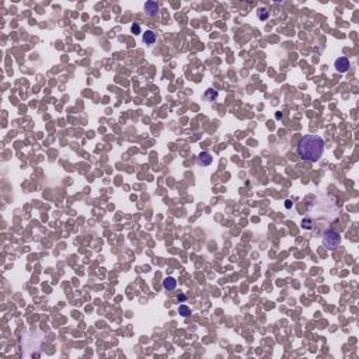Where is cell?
<instances>
[{"label": "cell", "mask_w": 359, "mask_h": 359, "mask_svg": "<svg viewBox=\"0 0 359 359\" xmlns=\"http://www.w3.org/2000/svg\"><path fill=\"white\" fill-rule=\"evenodd\" d=\"M324 140L319 135H306L299 140L296 152L303 160L317 161L324 153Z\"/></svg>", "instance_id": "obj_1"}, {"label": "cell", "mask_w": 359, "mask_h": 359, "mask_svg": "<svg viewBox=\"0 0 359 359\" xmlns=\"http://www.w3.org/2000/svg\"><path fill=\"white\" fill-rule=\"evenodd\" d=\"M341 244V236L335 230H327L324 233V246L328 250H335Z\"/></svg>", "instance_id": "obj_2"}, {"label": "cell", "mask_w": 359, "mask_h": 359, "mask_svg": "<svg viewBox=\"0 0 359 359\" xmlns=\"http://www.w3.org/2000/svg\"><path fill=\"white\" fill-rule=\"evenodd\" d=\"M349 66H351L349 59L345 58V56H341V58H338L337 61H335V69H337V72H340V73L348 72Z\"/></svg>", "instance_id": "obj_3"}, {"label": "cell", "mask_w": 359, "mask_h": 359, "mask_svg": "<svg viewBox=\"0 0 359 359\" xmlns=\"http://www.w3.org/2000/svg\"><path fill=\"white\" fill-rule=\"evenodd\" d=\"M196 161H198L199 166L206 167V166H209L212 163V156H210L209 152H201L198 154V157H196Z\"/></svg>", "instance_id": "obj_4"}, {"label": "cell", "mask_w": 359, "mask_h": 359, "mask_svg": "<svg viewBox=\"0 0 359 359\" xmlns=\"http://www.w3.org/2000/svg\"><path fill=\"white\" fill-rule=\"evenodd\" d=\"M145 11H146V14L149 15V17H154L158 13V4L156 3V2H146V4H145Z\"/></svg>", "instance_id": "obj_5"}, {"label": "cell", "mask_w": 359, "mask_h": 359, "mask_svg": "<svg viewBox=\"0 0 359 359\" xmlns=\"http://www.w3.org/2000/svg\"><path fill=\"white\" fill-rule=\"evenodd\" d=\"M143 42L147 44V45H152L156 42V34L153 31L147 30L146 32H143Z\"/></svg>", "instance_id": "obj_6"}, {"label": "cell", "mask_w": 359, "mask_h": 359, "mask_svg": "<svg viewBox=\"0 0 359 359\" xmlns=\"http://www.w3.org/2000/svg\"><path fill=\"white\" fill-rule=\"evenodd\" d=\"M175 286H177V281L171 277L166 278V279L163 281V288H164L166 290H173V289H175Z\"/></svg>", "instance_id": "obj_7"}, {"label": "cell", "mask_w": 359, "mask_h": 359, "mask_svg": "<svg viewBox=\"0 0 359 359\" xmlns=\"http://www.w3.org/2000/svg\"><path fill=\"white\" fill-rule=\"evenodd\" d=\"M178 313L181 314L183 317H188L189 314H191V310H189L188 306H185V304H181L178 307Z\"/></svg>", "instance_id": "obj_8"}, {"label": "cell", "mask_w": 359, "mask_h": 359, "mask_svg": "<svg viewBox=\"0 0 359 359\" xmlns=\"http://www.w3.org/2000/svg\"><path fill=\"white\" fill-rule=\"evenodd\" d=\"M205 98H206L208 101H213L215 98H218V91H213V90H208V91L205 93Z\"/></svg>", "instance_id": "obj_9"}, {"label": "cell", "mask_w": 359, "mask_h": 359, "mask_svg": "<svg viewBox=\"0 0 359 359\" xmlns=\"http://www.w3.org/2000/svg\"><path fill=\"white\" fill-rule=\"evenodd\" d=\"M268 15H269V11H267V9H260L258 10V17H260V20L265 21V20L268 19Z\"/></svg>", "instance_id": "obj_10"}, {"label": "cell", "mask_w": 359, "mask_h": 359, "mask_svg": "<svg viewBox=\"0 0 359 359\" xmlns=\"http://www.w3.org/2000/svg\"><path fill=\"white\" fill-rule=\"evenodd\" d=\"M302 226H303V229H311L313 227V220L306 218V219H303V222H302Z\"/></svg>", "instance_id": "obj_11"}, {"label": "cell", "mask_w": 359, "mask_h": 359, "mask_svg": "<svg viewBox=\"0 0 359 359\" xmlns=\"http://www.w3.org/2000/svg\"><path fill=\"white\" fill-rule=\"evenodd\" d=\"M131 30H132V32H133V34H139V32H140V27H139L137 24H133V25H132Z\"/></svg>", "instance_id": "obj_12"}, {"label": "cell", "mask_w": 359, "mask_h": 359, "mask_svg": "<svg viewBox=\"0 0 359 359\" xmlns=\"http://www.w3.org/2000/svg\"><path fill=\"white\" fill-rule=\"evenodd\" d=\"M185 299H187V296L184 295V293H180V295L177 296V300L178 302H185Z\"/></svg>", "instance_id": "obj_13"}, {"label": "cell", "mask_w": 359, "mask_h": 359, "mask_svg": "<svg viewBox=\"0 0 359 359\" xmlns=\"http://www.w3.org/2000/svg\"><path fill=\"white\" fill-rule=\"evenodd\" d=\"M285 206H286V208H288V209H290V208H292V202H290V201H286Z\"/></svg>", "instance_id": "obj_14"}, {"label": "cell", "mask_w": 359, "mask_h": 359, "mask_svg": "<svg viewBox=\"0 0 359 359\" xmlns=\"http://www.w3.org/2000/svg\"><path fill=\"white\" fill-rule=\"evenodd\" d=\"M275 116H277V119H281V118H282V114H281V112H277V115H275Z\"/></svg>", "instance_id": "obj_15"}]
</instances>
